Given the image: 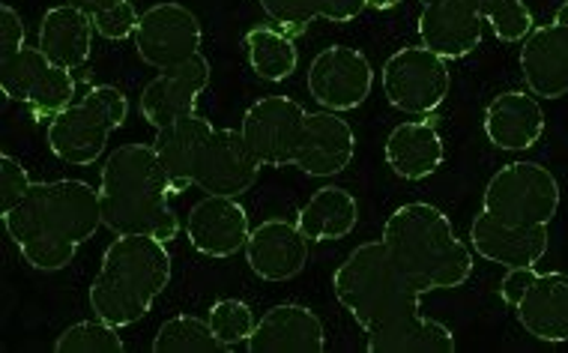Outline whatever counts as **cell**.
Masks as SVG:
<instances>
[{
    "label": "cell",
    "mask_w": 568,
    "mask_h": 353,
    "mask_svg": "<svg viewBox=\"0 0 568 353\" xmlns=\"http://www.w3.org/2000/svg\"><path fill=\"white\" fill-rule=\"evenodd\" d=\"M335 300L365 333L419 312L422 294L383 240L353 249L333 275Z\"/></svg>",
    "instance_id": "5"
},
{
    "label": "cell",
    "mask_w": 568,
    "mask_h": 353,
    "mask_svg": "<svg viewBox=\"0 0 568 353\" xmlns=\"http://www.w3.org/2000/svg\"><path fill=\"white\" fill-rule=\"evenodd\" d=\"M481 127L497 150L524 153L539 144L548 120L539 105V97H532L527 90H503L488 102Z\"/></svg>",
    "instance_id": "20"
},
{
    "label": "cell",
    "mask_w": 568,
    "mask_h": 353,
    "mask_svg": "<svg viewBox=\"0 0 568 353\" xmlns=\"http://www.w3.org/2000/svg\"><path fill=\"white\" fill-rule=\"evenodd\" d=\"M0 90L10 102H21L37 123H51L79 102L72 69L54 63L40 46L0 58Z\"/></svg>",
    "instance_id": "8"
},
{
    "label": "cell",
    "mask_w": 568,
    "mask_h": 353,
    "mask_svg": "<svg viewBox=\"0 0 568 353\" xmlns=\"http://www.w3.org/2000/svg\"><path fill=\"white\" fill-rule=\"evenodd\" d=\"M402 0H368V7L372 10H393V7H398Z\"/></svg>",
    "instance_id": "41"
},
{
    "label": "cell",
    "mask_w": 568,
    "mask_h": 353,
    "mask_svg": "<svg viewBox=\"0 0 568 353\" xmlns=\"http://www.w3.org/2000/svg\"><path fill=\"white\" fill-rule=\"evenodd\" d=\"M153 353H227L206 317L197 314H176L159 326L153 339Z\"/></svg>",
    "instance_id": "30"
},
{
    "label": "cell",
    "mask_w": 568,
    "mask_h": 353,
    "mask_svg": "<svg viewBox=\"0 0 568 353\" xmlns=\"http://www.w3.org/2000/svg\"><path fill=\"white\" fill-rule=\"evenodd\" d=\"M30 189H33V180H30L28 168L10 153H3L0 157V216L16 210L28 198Z\"/></svg>",
    "instance_id": "35"
},
{
    "label": "cell",
    "mask_w": 568,
    "mask_h": 353,
    "mask_svg": "<svg viewBox=\"0 0 568 353\" xmlns=\"http://www.w3.org/2000/svg\"><path fill=\"white\" fill-rule=\"evenodd\" d=\"M308 111L291 97H261L243 114L240 132L264 168L294 165L296 144Z\"/></svg>",
    "instance_id": "12"
},
{
    "label": "cell",
    "mask_w": 568,
    "mask_h": 353,
    "mask_svg": "<svg viewBox=\"0 0 568 353\" xmlns=\"http://www.w3.org/2000/svg\"><path fill=\"white\" fill-rule=\"evenodd\" d=\"M132 40H135L138 58L148 67L168 69L201 54L204 30L189 7L174 3V0H162L141 12Z\"/></svg>",
    "instance_id": "10"
},
{
    "label": "cell",
    "mask_w": 568,
    "mask_h": 353,
    "mask_svg": "<svg viewBox=\"0 0 568 353\" xmlns=\"http://www.w3.org/2000/svg\"><path fill=\"white\" fill-rule=\"evenodd\" d=\"M368 10V0H324L321 3V19L344 24V21L359 19Z\"/></svg>",
    "instance_id": "39"
},
{
    "label": "cell",
    "mask_w": 568,
    "mask_h": 353,
    "mask_svg": "<svg viewBox=\"0 0 568 353\" xmlns=\"http://www.w3.org/2000/svg\"><path fill=\"white\" fill-rule=\"evenodd\" d=\"M261 10L266 12V19L273 21L275 28H282L284 33H305L314 21L321 19V3L324 0H257Z\"/></svg>",
    "instance_id": "34"
},
{
    "label": "cell",
    "mask_w": 568,
    "mask_h": 353,
    "mask_svg": "<svg viewBox=\"0 0 568 353\" xmlns=\"http://www.w3.org/2000/svg\"><path fill=\"white\" fill-rule=\"evenodd\" d=\"M381 240L422 294L455 291L473 275V249L440 206L410 201L393 210Z\"/></svg>",
    "instance_id": "4"
},
{
    "label": "cell",
    "mask_w": 568,
    "mask_h": 353,
    "mask_svg": "<svg viewBox=\"0 0 568 353\" xmlns=\"http://www.w3.org/2000/svg\"><path fill=\"white\" fill-rule=\"evenodd\" d=\"M473 252L490 264L509 266H536L548 255V228H518L506 225L500 219L481 210L470 225Z\"/></svg>",
    "instance_id": "22"
},
{
    "label": "cell",
    "mask_w": 568,
    "mask_h": 353,
    "mask_svg": "<svg viewBox=\"0 0 568 353\" xmlns=\"http://www.w3.org/2000/svg\"><path fill=\"white\" fill-rule=\"evenodd\" d=\"M383 97L402 114L425 118L440 109L452 90L449 60L425 46L393 51L381 69Z\"/></svg>",
    "instance_id": "9"
},
{
    "label": "cell",
    "mask_w": 568,
    "mask_h": 353,
    "mask_svg": "<svg viewBox=\"0 0 568 353\" xmlns=\"http://www.w3.org/2000/svg\"><path fill=\"white\" fill-rule=\"evenodd\" d=\"M481 210L506 225L548 228L559 210V180L541 162H509L488 180Z\"/></svg>",
    "instance_id": "7"
},
{
    "label": "cell",
    "mask_w": 568,
    "mask_h": 353,
    "mask_svg": "<svg viewBox=\"0 0 568 353\" xmlns=\"http://www.w3.org/2000/svg\"><path fill=\"white\" fill-rule=\"evenodd\" d=\"M261 168L240 129H216L197 159L195 186L206 195L240 198L255 186Z\"/></svg>",
    "instance_id": "13"
},
{
    "label": "cell",
    "mask_w": 568,
    "mask_h": 353,
    "mask_svg": "<svg viewBox=\"0 0 568 353\" xmlns=\"http://www.w3.org/2000/svg\"><path fill=\"white\" fill-rule=\"evenodd\" d=\"M353 157H356V135L347 120L326 109L305 114L294 168L308 176H335L344 168H351Z\"/></svg>",
    "instance_id": "18"
},
{
    "label": "cell",
    "mask_w": 568,
    "mask_h": 353,
    "mask_svg": "<svg viewBox=\"0 0 568 353\" xmlns=\"http://www.w3.org/2000/svg\"><path fill=\"white\" fill-rule=\"evenodd\" d=\"M0 219L24 264L40 273L67 270L81 245L105 225L99 189L72 176L33 183L28 198Z\"/></svg>",
    "instance_id": "1"
},
{
    "label": "cell",
    "mask_w": 568,
    "mask_h": 353,
    "mask_svg": "<svg viewBox=\"0 0 568 353\" xmlns=\"http://www.w3.org/2000/svg\"><path fill=\"white\" fill-rule=\"evenodd\" d=\"M138 16L132 3H120V7H111V10H102L93 16V24H97V33L102 40L111 42H123L129 37H135L138 30Z\"/></svg>",
    "instance_id": "36"
},
{
    "label": "cell",
    "mask_w": 568,
    "mask_h": 353,
    "mask_svg": "<svg viewBox=\"0 0 568 353\" xmlns=\"http://www.w3.org/2000/svg\"><path fill=\"white\" fill-rule=\"evenodd\" d=\"M93 16L72 3H60L45 10L40 21V49L49 54L54 63L67 69H81L90 63L93 54Z\"/></svg>",
    "instance_id": "26"
},
{
    "label": "cell",
    "mask_w": 568,
    "mask_h": 353,
    "mask_svg": "<svg viewBox=\"0 0 568 353\" xmlns=\"http://www.w3.org/2000/svg\"><path fill=\"white\" fill-rule=\"evenodd\" d=\"M248 353H324V321L303 303H278L255 324Z\"/></svg>",
    "instance_id": "19"
},
{
    "label": "cell",
    "mask_w": 568,
    "mask_h": 353,
    "mask_svg": "<svg viewBox=\"0 0 568 353\" xmlns=\"http://www.w3.org/2000/svg\"><path fill=\"white\" fill-rule=\"evenodd\" d=\"M171 183L153 144H123L99 174L102 222L111 234H150L171 243L180 219L171 210Z\"/></svg>",
    "instance_id": "2"
},
{
    "label": "cell",
    "mask_w": 568,
    "mask_h": 353,
    "mask_svg": "<svg viewBox=\"0 0 568 353\" xmlns=\"http://www.w3.org/2000/svg\"><path fill=\"white\" fill-rule=\"evenodd\" d=\"M126 342L120 335V326L102 321V317H90L79 324L67 326L54 342V353H123Z\"/></svg>",
    "instance_id": "31"
},
{
    "label": "cell",
    "mask_w": 568,
    "mask_h": 353,
    "mask_svg": "<svg viewBox=\"0 0 568 353\" xmlns=\"http://www.w3.org/2000/svg\"><path fill=\"white\" fill-rule=\"evenodd\" d=\"M210 326H213V333L222 339L227 351H234L236 344H245L255 333L257 317L252 312V305L243 303V300H219L210 309Z\"/></svg>",
    "instance_id": "33"
},
{
    "label": "cell",
    "mask_w": 568,
    "mask_h": 353,
    "mask_svg": "<svg viewBox=\"0 0 568 353\" xmlns=\"http://www.w3.org/2000/svg\"><path fill=\"white\" fill-rule=\"evenodd\" d=\"M28 30H24V19L19 16L16 7L3 3L0 7V58H10L16 51L28 46Z\"/></svg>",
    "instance_id": "37"
},
{
    "label": "cell",
    "mask_w": 568,
    "mask_h": 353,
    "mask_svg": "<svg viewBox=\"0 0 568 353\" xmlns=\"http://www.w3.org/2000/svg\"><path fill=\"white\" fill-rule=\"evenodd\" d=\"M359 222V201L342 186H321L296 213V225L312 243H329L353 234Z\"/></svg>",
    "instance_id": "28"
},
{
    "label": "cell",
    "mask_w": 568,
    "mask_h": 353,
    "mask_svg": "<svg viewBox=\"0 0 568 353\" xmlns=\"http://www.w3.org/2000/svg\"><path fill=\"white\" fill-rule=\"evenodd\" d=\"M129 118V99L120 88L97 84L84 97L60 111L45 129L51 153L67 165H93L105 148L109 138L118 132Z\"/></svg>",
    "instance_id": "6"
},
{
    "label": "cell",
    "mask_w": 568,
    "mask_h": 353,
    "mask_svg": "<svg viewBox=\"0 0 568 353\" xmlns=\"http://www.w3.org/2000/svg\"><path fill=\"white\" fill-rule=\"evenodd\" d=\"M518 324L548 344L568 342V273H539L515 305Z\"/></svg>",
    "instance_id": "25"
},
{
    "label": "cell",
    "mask_w": 568,
    "mask_h": 353,
    "mask_svg": "<svg viewBox=\"0 0 568 353\" xmlns=\"http://www.w3.org/2000/svg\"><path fill=\"white\" fill-rule=\"evenodd\" d=\"M243 49L248 67L261 81H287L300 67V51H296L291 33H284L275 24H255L243 37Z\"/></svg>",
    "instance_id": "29"
},
{
    "label": "cell",
    "mask_w": 568,
    "mask_h": 353,
    "mask_svg": "<svg viewBox=\"0 0 568 353\" xmlns=\"http://www.w3.org/2000/svg\"><path fill=\"white\" fill-rule=\"evenodd\" d=\"M72 7H79V10L90 12V16H97L102 10H111V7H120V3H126V0H67Z\"/></svg>",
    "instance_id": "40"
},
{
    "label": "cell",
    "mask_w": 568,
    "mask_h": 353,
    "mask_svg": "<svg viewBox=\"0 0 568 353\" xmlns=\"http://www.w3.org/2000/svg\"><path fill=\"white\" fill-rule=\"evenodd\" d=\"M383 157L393 174L416 183L440 171L446 162V144L432 120H404L386 135Z\"/></svg>",
    "instance_id": "23"
},
{
    "label": "cell",
    "mask_w": 568,
    "mask_h": 353,
    "mask_svg": "<svg viewBox=\"0 0 568 353\" xmlns=\"http://www.w3.org/2000/svg\"><path fill=\"white\" fill-rule=\"evenodd\" d=\"M216 132V127L204 118V114H186V118H176L174 123L156 129V148L162 165H165L168 183H171V192L180 195L186 189L195 186V171L197 159H201V150L210 141V135Z\"/></svg>",
    "instance_id": "24"
},
{
    "label": "cell",
    "mask_w": 568,
    "mask_h": 353,
    "mask_svg": "<svg viewBox=\"0 0 568 353\" xmlns=\"http://www.w3.org/2000/svg\"><path fill=\"white\" fill-rule=\"evenodd\" d=\"M171 273L168 243L150 234H114L90 285V312L120 330L138 324L168 291Z\"/></svg>",
    "instance_id": "3"
},
{
    "label": "cell",
    "mask_w": 568,
    "mask_h": 353,
    "mask_svg": "<svg viewBox=\"0 0 568 353\" xmlns=\"http://www.w3.org/2000/svg\"><path fill=\"white\" fill-rule=\"evenodd\" d=\"M536 275H539V270H536V266H509L500 282L503 303L515 309V305L520 303V296L527 294V288L536 282Z\"/></svg>",
    "instance_id": "38"
},
{
    "label": "cell",
    "mask_w": 568,
    "mask_h": 353,
    "mask_svg": "<svg viewBox=\"0 0 568 353\" xmlns=\"http://www.w3.org/2000/svg\"><path fill=\"white\" fill-rule=\"evenodd\" d=\"M554 21H557V24H566L568 28V0L566 3H559L557 12H554Z\"/></svg>",
    "instance_id": "42"
},
{
    "label": "cell",
    "mask_w": 568,
    "mask_h": 353,
    "mask_svg": "<svg viewBox=\"0 0 568 353\" xmlns=\"http://www.w3.org/2000/svg\"><path fill=\"white\" fill-rule=\"evenodd\" d=\"M252 222L236 198L204 195L192 204L186 216V236L204 258H234L245 249Z\"/></svg>",
    "instance_id": "17"
},
{
    "label": "cell",
    "mask_w": 568,
    "mask_h": 353,
    "mask_svg": "<svg viewBox=\"0 0 568 353\" xmlns=\"http://www.w3.org/2000/svg\"><path fill=\"white\" fill-rule=\"evenodd\" d=\"M308 236L291 219H266L245 240V264L264 282H291L308 264Z\"/></svg>",
    "instance_id": "16"
},
{
    "label": "cell",
    "mask_w": 568,
    "mask_h": 353,
    "mask_svg": "<svg viewBox=\"0 0 568 353\" xmlns=\"http://www.w3.org/2000/svg\"><path fill=\"white\" fill-rule=\"evenodd\" d=\"M419 40L446 60L470 58L481 46L485 19L476 0H419Z\"/></svg>",
    "instance_id": "15"
},
{
    "label": "cell",
    "mask_w": 568,
    "mask_h": 353,
    "mask_svg": "<svg viewBox=\"0 0 568 353\" xmlns=\"http://www.w3.org/2000/svg\"><path fill=\"white\" fill-rule=\"evenodd\" d=\"M365 351L368 353H452L455 351V333L449 326L425 317L422 312L404 314L393 324L365 333Z\"/></svg>",
    "instance_id": "27"
},
{
    "label": "cell",
    "mask_w": 568,
    "mask_h": 353,
    "mask_svg": "<svg viewBox=\"0 0 568 353\" xmlns=\"http://www.w3.org/2000/svg\"><path fill=\"white\" fill-rule=\"evenodd\" d=\"M485 24L500 42H524L536 28L527 0H476Z\"/></svg>",
    "instance_id": "32"
},
{
    "label": "cell",
    "mask_w": 568,
    "mask_h": 353,
    "mask_svg": "<svg viewBox=\"0 0 568 353\" xmlns=\"http://www.w3.org/2000/svg\"><path fill=\"white\" fill-rule=\"evenodd\" d=\"M520 72L532 97L562 99L568 97V28L566 24H541L532 28L520 42Z\"/></svg>",
    "instance_id": "21"
},
{
    "label": "cell",
    "mask_w": 568,
    "mask_h": 353,
    "mask_svg": "<svg viewBox=\"0 0 568 353\" xmlns=\"http://www.w3.org/2000/svg\"><path fill=\"white\" fill-rule=\"evenodd\" d=\"M308 93L326 111H353L365 105L374 90L372 60L351 46H329L317 51L308 67Z\"/></svg>",
    "instance_id": "11"
},
{
    "label": "cell",
    "mask_w": 568,
    "mask_h": 353,
    "mask_svg": "<svg viewBox=\"0 0 568 353\" xmlns=\"http://www.w3.org/2000/svg\"><path fill=\"white\" fill-rule=\"evenodd\" d=\"M210 79H213V67L204 54H195L176 67L159 69L156 79H150L148 88L141 90V114L153 129L186 118L197 111V99L206 93Z\"/></svg>",
    "instance_id": "14"
}]
</instances>
